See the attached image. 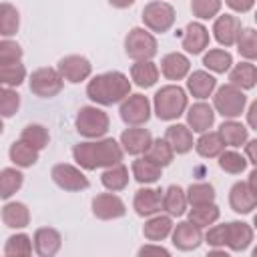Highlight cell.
<instances>
[{
    "label": "cell",
    "instance_id": "cell-1",
    "mask_svg": "<svg viewBox=\"0 0 257 257\" xmlns=\"http://www.w3.org/2000/svg\"><path fill=\"white\" fill-rule=\"evenodd\" d=\"M122 155H124L122 145L110 137L100 139V141H84V143L74 145V149H72L74 161L84 171L114 167L122 161Z\"/></svg>",
    "mask_w": 257,
    "mask_h": 257
},
{
    "label": "cell",
    "instance_id": "cell-2",
    "mask_svg": "<svg viewBox=\"0 0 257 257\" xmlns=\"http://www.w3.org/2000/svg\"><path fill=\"white\" fill-rule=\"evenodd\" d=\"M128 94H131V80L120 70H108V72L96 74L86 84V96L100 106L122 102Z\"/></svg>",
    "mask_w": 257,
    "mask_h": 257
},
{
    "label": "cell",
    "instance_id": "cell-3",
    "mask_svg": "<svg viewBox=\"0 0 257 257\" xmlns=\"http://www.w3.org/2000/svg\"><path fill=\"white\" fill-rule=\"evenodd\" d=\"M187 104H189L187 92L179 84L161 86L155 92V98H153L155 114L161 120H175V118H179L187 110Z\"/></svg>",
    "mask_w": 257,
    "mask_h": 257
},
{
    "label": "cell",
    "instance_id": "cell-4",
    "mask_svg": "<svg viewBox=\"0 0 257 257\" xmlns=\"http://www.w3.org/2000/svg\"><path fill=\"white\" fill-rule=\"evenodd\" d=\"M247 106V96L245 92L235 86V84H223L217 88L213 96V108L223 116V118H237Z\"/></svg>",
    "mask_w": 257,
    "mask_h": 257
},
{
    "label": "cell",
    "instance_id": "cell-5",
    "mask_svg": "<svg viewBox=\"0 0 257 257\" xmlns=\"http://www.w3.org/2000/svg\"><path fill=\"white\" fill-rule=\"evenodd\" d=\"M74 124H76V131L82 137H86V139H100V137L106 135V131L110 126V118L98 106H80Z\"/></svg>",
    "mask_w": 257,
    "mask_h": 257
},
{
    "label": "cell",
    "instance_id": "cell-6",
    "mask_svg": "<svg viewBox=\"0 0 257 257\" xmlns=\"http://www.w3.org/2000/svg\"><path fill=\"white\" fill-rule=\"evenodd\" d=\"M159 50L157 38L147 28H131L124 38V52L133 60H151Z\"/></svg>",
    "mask_w": 257,
    "mask_h": 257
},
{
    "label": "cell",
    "instance_id": "cell-7",
    "mask_svg": "<svg viewBox=\"0 0 257 257\" xmlns=\"http://www.w3.org/2000/svg\"><path fill=\"white\" fill-rule=\"evenodd\" d=\"M28 86H30V92L40 96V98H52L56 96L62 86H64V78L62 74L58 72V68H50V66H42V68H36L32 74H30V80H28Z\"/></svg>",
    "mask_w": 257,
    "mask_h": 257
},
{
    "label": "cell",
    "instance_id": "cell-8",
    "mask_svg": "<svg viewBox=\"0 0 257 257\" xmlns=\"http://www.w3.org/2000/svg\"><path fill=\"white\" fill-rule=\"evenodd\" d=\"M141 18H143V24L151 32H161L163 34L175 24V8L169 2L153 0V2L145 4Z\"/></svg>",
    "mask_w": 257,
    "mask_h": 257
},
{
    "label": "cell",
    "instance_id": "cell-9",
    "mask_svg": "<svg viewBox=\"0 0 257 257\" xmlns=\"http://www.w3.org/2000/svg\"><path fill=\"white\" fill-rule=\"evenodd\" d=\"M120 118L128 124V126H141L151 118V102L145 94H128L122 102H120Z\"/></svg>",
    "mask_w": 257,
    "mask_h": 257
},
{
    "label": "cell",
    "instance_id": "cell-10",
    "mask_svg": "<svg viewBox=\"0 0 257 257\" xmlns=\"http://www.w3.org/2000/svg\"><path fill=\"white\" fill-rule=\"evenodd\" d=\"M50 177L64 191H84V189H88V179L84 177V173L80 169H76L74 165H68V163L54 165L52 171H50Z\"/></svg>",
    "mask_w": 257,
    "mask_h": 257
},
{
    "label": "cell",
    "instance_id": "cell-11",
    "mask_svg": "<svg viewBox=\"0 0 257 257\" xmlns=\"http://www.w3.org/2000/svg\"><path fill=\"white\" fill-rule=\"evenodd\" d=\"M58 72L62 74L64 80L76 84V82H82L90 76L92 72V64L86 56H80V54H68L64 58L58 60Z\"/></svg>",
    "mask_w": 257,
    "mask_h": 257
},
{
    "label": "cell",
    "instance_id": "cell-12",
    "mask_svg": "<svg viewBox=\"0 0 257 257\" xmlns=\"http://www.w3.org/2000/svg\"><path fill=\"white\" fill-rule=\"evenodd\" d=\"M126 213V205L118 195L112 193H100L92 199V215L96 219L102 221H110V219H118L124 217Z\"/></svg>",
    "mask_w": 257,
    "mask_h": 257
},
{
    "label": "cell",
    "instance_id": "cell-13",
    "mask_svg": "<svg viewBox=\"0 0 257 257\" xmlns=\"http://www.w3.org/2000/svg\"><path fill=\"white\" fill-rule=\"evenodd\" d=\"M173 245L181 251H193L203 243V231L199 225H195L193 221H181L173 227Z\"/></svg>",
    "mask_w": 257,
    "mask_h": 257
},
{
    "label": "cell",
    "instance_id": "cell-14",
    "mask_svg": "<svg viewBox=\"0 0 257 257\" xmlns=\"http://www.w3.org/2000/svg\"><path fill=\"white\" fill-rule=\"evenodd\" d=\"M241 20L233 14H223V16H217L215 22H213V36L215 40L221 44V46H233L237 44V38L241 34Z\"/></svg>",
    "mask_w": 257,
    "mask_h": 257
},
{
    "label": "cell",
    "instance_id": "cell-15",
    "mask_svg": "<svg viewBox=\"0 0 257 257\" xmlns=\"http://www.w3.org/2000/svg\"><path fill=\"white\" fill-rule=\"evenodd\" d=\"M163 193L161 189H153V187H143L135 193V201L133 207L137 211L139 217H153L163 209Z\"/></svg>",
    "mask_w": 257,
    "mask_h": 257
},
{
    "label": "cell",
    "instance_id": "cell-16",
    "mask_svg": "<svg viewBox=\"0 0 257 257\" xmlns=\"http://www.w3.org/2000/svg\"><path fill=\"white\" fill-rule=\"evenodd\" d=\"M229 205L235 213L239 215H247L251 213L253 209H257V195L251 191L249 183H243V181H237L231 191H229Z\"/></svg>",
    "mask_w": 257,
    "mask_h": 257
},
{
    "label": "cell",
    "instance_id": "cell-17",
    "mask_svg": "<svg viewBox=\"0 0 257 257\" xmlns=\"http://www.w3.org/2000/svg\"><path fill=\"white\" fill-rule=\"evenodd\" d=\"M34 251L40 257H54L62 247V235L52 227H40L34 231Z\"/></svg>",
    "mask_w": 257,
    "mask_h": 257
},
{
    "label": "cell",
    "instance_id": "cell-18",
    "mask_svg": "<svg viewBox=\"0 0 257 257\" xmlns=\"http://www.w3.org/2000/svg\"><path fill=\"white\" fill-rule=\"evenodd\" d=\"M187 124L193 133H207L215 124V108L207 102H195L187 108Z\"/></svg>",
    "mask_w": 257,
    "mask_h": 257
},
{
    "label": "cell",
    "instance_id": "cell-19",
    "mask_svg": "<svg viewBox=\"0 0 257 257\" xmlns=\"http://www.w3.org/2000/svg\"><path fill=\"white\" fill-rule=\"evenodd\" d=\"M153 143V137L147 128H141V126H131V128H124L122 135H120V145L124 149V153L128 155H143L147 153V149L151 147Z\"/></svg>",
    "mask_w": 257,
    "mask_h": 257
},
{
    "label": "cell",
    "instance_id": "cell-20",
    "mask_svg": "<svg viewBox=\"0 0 257 257\" xmlns=\"http://www.w3.org/2000/svg\"><path fill=\"white\" fill-rule=\"evenodd\" d=\"M209 40H211L209 30L201 22H189L187 28H185V34H183L181 44H183L185 52H189V54H201L209 46Z\"/></svg>",
    "mask_w": 257,
    "mask_h": 257
},
{
    "label": "cell",
    "instance_id": "cell-21",
    "mask_svg": "<svg viewBox=\"0 0 257 257\" xmlns=\"http://www.w3.org/2000/svg\"><path fill=\"white\" fill-rule=\"evenodd\" d=\"M191 70V60L183 52H169L161 58V72L169 80H183Z\"/></svg>",
    "mask_w": 257,
    "mask_h": 257
},
{
    "label": "cell",
    "instance_id": "cell-22",
    "mask_svg": "<svg viewBox=\"0 0 257 257\" xmlns=\"http://www.w3.org/2000/svg\"><path fill=\"white\" fill-rule=\"evenodd\" d=\"M215 88H217V78L207 70H195L187 78V90L199 100L209 98L215 92Z\"/></svg>",
    "mask_w": 257,
    "mask_h": 257
},
{
    "label": "cell",
    "instance_id": "cell-23",
    "mask_svg": "<svg viewBox=\"0 0 257 257\" xmlns=\"http://www.w3.org/2000/svg\"><path fill=\"white\" fill-rule=\"evenodd\" d=\"M253 241V227L243 221L227 223V247L231 251H245Z\"/></svg>",
    "mask_w": 257,
    "mask_h": 257
},
{
    "label": "cell",
    "instance_id": "cell-24",
    "mask_svg": "<svg viewBox=\"0 0 257 257\" xmlns=\"http://www.w3.org/2000/svg\"><path fill=\"white\" fill-rule=\"evenodd\" d=\"M173 219L171 215H153L149 217V221L143 225V235L147 241L151 243H157V241H163L167 239L171 233H173Z\"/></svg>",
    "mask_w": 257,
    "mask_h": 257
},
{
    "label": "cell",
    "instance_id": "cell-25",
    "mask_svg": "<svg viewBox=\"0 0 257 257\" xmlns=\"http://www.w3.org/2000/svg\"><path fill=\"white\" fill-rule=\"evenodd\" d=\"M165 139L169 141V145L173 147V151L177 155H185L193 149V131L189 128V124H171L165 131Z\"/></svg>",
    "mask_w": 257,
    "mask_h": 257
},
{
    "label": "cell",
    "instance_id": "cell-26",
    "mask_svg": "<svg viewBox=\"0 0 257 257\" xmlns=\"http://www.w3.org/2000/svg\"><path fill=\"white\" fill-rule=\"evenodd\" d=\"M2 221L10 229H24L30 223V211L20 201H8L2 207Z\"/></svg>",
    "mask_w": 257,
    "mask_h": 257
},
{
    "label": "cell",
    "instance_id": "cell-27",
    "mask_svg": "<svg viewBox=\"0 0 257 257\" xmlns=\"http://www.w3.org/2000/svg\"><path fill=\"white\" fill-rule=\"evenodd\" d=\"M187 191H183L179 185H171L167 187V191L163 193V211H167V215L171 217H181L187 211Z\"/></svg>",
    "mask_w": 257,
    "mask_h": 257
},
{
    "label": "cell",
    "instance_id": "cell-28",
    "mask_svg": "<svg viewBox=\"0 0 257 257\" xmlns=\"http://www.w3.org/2000/svg\"><path fill=\"white\" fill-rule=\"evenodd\" d=\"M225 141L221 139L219 131H207V133H201V137L197 139L195 143V151L203 157V159H213V157H219L223 151H225Z\"/></svg>",
    "mask_w": 257,
    "mask_h": 257
},
{
    "label": "cell",
    "instance_id": "cell-29",
    "mask_svg": "<svg viewBox=\"0 0 257 257\" xmlns=\"http://www.w3.org/2000/svg\"><path fill=\"white\" fill-rule=\"evenodd\" d=\"M131 78L137 86L149 88L159 80V66L153 60H135L131 66Z\"/></svg>",
    "mask_w": 257,
    "mask_h": 257
},
{
    "label": "cell",
    "instance_id": "cell-30",
    "mask_svg": "<svg viewBox=\"0 0 257 257\" xmlns=\"http://www.w3.org/2000/svg\"><path fill=\"white\" fill-rule=\"evenodd\" d=\"M229 82L239 86L241 90H249L257 84V66L251 64L249 60H243L239 64H235L229 72Z\"/></svg>",
    "mask_w": 257,
    "mask_h": 257
},
{
    "label": "cell",
    "instance_id": "cell-31",
    "mask_svg": "<svg viewBox=\"0 0 257 257\" xmlns=\"http://www.w3.org/2000/svg\"><path fill=\"white\" fill-rule=\"evenodd\" d=\"M219 135H221V139L225 141L227 147L237 149V147H241V145L247 143L249 131H247V126L241 124L239 120H235V118H227V120L219 126Z\"/></svg>",
    "mask_w": 257,
    "mask_h": 257
},
{
    "label": "cell",
    "instance_id": "cell-32",
    "mask_svg": "<svg viewBox=\"0 0 257 257\" xmlns=\"http://www.w3.org/2000/svg\"><path fill=\"white\" fill-rule=\"evenodd\" d=\"M133 177L135 181H139L141 185H151V183H157L161 179V171L163 167H159L157 163H153L151 159L147 157H141L137 161H133Z\"/></svg>",
    "mask_w": 257,
    "mask_h": 257
},
{
    "label": "cell",
    "instance_id": "cell-33",
    "mask_svg": "<svg viewBox=\"0 0 257 257\" xmlns=\"http://www.w3.org/2000/svg\"><path fill=\"white\" fill-rule=\"evenodd\" d=\"M8 155H10V161H12L16 167H20V169L32 167V165L38 161V149H34L32 145L24 143L22 139H20V141H14V143L10 145Z\"/></svg>",
    "mask_w": 257,
    "mask_h": 257
},
{
    "label": "cell",
    "instance_id": "cell-34",
    "mask_svg": "<svg viewBox=\"0 0 257 257\" xmlns=\"http://www.w3.org/2000/svg\"><path fill=\"white\" fill-rule=\"evenodd\" d=\"M100 183L104 185V189L116 193V191H122L126 185H128V169L118 163L114 167H108L104 169V173L100 175Z\"/></svg>",
    "mask_w": 257,
    "mask_h": 257
},
{
    "label": "cell",
    "instance_id": "cell-35",
    "mask_svg": "<svg viewBox=\"0 0 257 257\" xmlns=\"http://www.w3.org/2000/svg\"><path fill=\"white\" fill-rule=\"evenodd\" d=\"M231 64H233V56H231V52H227L223 48H211L203 56V66L217 74L231 70Z\"/></svg>",
    "mask_w": 257,
    "mask_h": 257
},
{
    "label": "cell",
    "instance_id": "cell-36",
    "mask_svg": "<svg viewBox=\"0 0 257 257\" xmlns=\"http://www.w3.org/2000/svg\"><path fill=\"white\" fill-rule=\"evenodd\" d=\"M24 183V175L16 167H6L0 173V197L8 201Z\"/></svg>",
    "mask_w": 257,
    "mask_h": 257
},
{
    "label": "cell",
    "instance_id": "cell-37",
    "mask_svg": "<svg viewBox=\"0 0 257 257\" xmlns=\"http://www.w3.org/2000/svg\"><path fill=\"white\" fill-rule=\"evenodd\" d=\"M20 28V14L10 2H2L0 6V34L4 38H10Z\"/></svg>",
    "mask_w": 257,
    "mask_h": 257
},
{
    "label": "cell",
    "instance_id": "cell-38",
    "mask_svg": "<svg viewBox=\"0 0 257 257\" xmlns=\"http://www.w3.org/2000/svg\"><path fill=\"white\" fill-rule=\"evenodd\" d=\"M145 157L151 159L153 163H157L159 167H167V165H171V161L175 157V151H173V147L169 145L167 139H153Z\"/></svg>",
    "mask_w": 257,
    "mask_h": 257
},
{
    "label": "cell",
    "instance_id": "cell-39",
    "mask_svg": "<svg viewBox=\"0 0 257 257\" xmlns=\"http://www.w3.org/2000/svg\"><path fill=\"white\" fill-rule=\"evenodd\" d=\"M20 139L28 145H32L34 149L42 151L48 147V141H50V135H48V128L44 124H38V122H32V124H26L20 133Z\"/></svg>",
    "mask_w": 257,
    "mask_h": 257
},
{
    "label": "cell",
    "instance_id": "cell-40",
    "mask_svg": "<svg viewBox=\"0 0 257 257\" xmlns=\"http://www.w3.org/2000/svg\"><path fill=\"white\" fill-rule=\"evenodd\" d=\"M32 245H34V241L26 233L10 235L4 245V255L6 257H26L32 253Z\"/></svg>",
    "mask_w": 257,
    "mask_h": 257
},
{
    "label": "cell",
    "instance_id": "cell-41",
    "mask_svg": "<svg viewBox=\"0 0 257 257\" xmlns=\"http://www.w3.org/2000/svg\"><path fill=\"white\" fill-rule=\"evenodd\" d=\"M187 201L191 207L209 205L215 201V187L211 183H193L187 189Z\"/></svg>",
    "mask_w": 257,
    "mask_h": 257
},
{
    "label": "cell",
    "instance_id": "cell-42",
    "mask_svg": "<svg viewBox=\"0 0 257 257\" xmlns=\"http://www.w3.org/2000/svg\"><path fill=\"white\" fill-rule=\"evenodd\" d=\"M221 211L215 203H209V205H199V207H193L189 211V221H193L195 225H199L201 229L203 227H209L213 225L217 219H219Z\"/></svg>",
    "mask_w": 257,
    "mask_h": 257
},
{
    "label": "cell",
    "instance_id": "cell-43",
    "mask_svg": "<svg viewBox=\"0 0 257 257\" xmlns=\"http://www.w3.org/2000/svg\"><path fill=\"white\" fill-rule=\"evenodd\" d=\"M237 52L245 60H257V30L255 28H241L237 38Z\"/></svg>",
    "mask_w": 257,
    "mask_h": 257
},
{
    "label": "cell",
    "instance_id": "cell-44",
    "mask_svg": "<svg viewBox=\"0 0 257 257\" xmlns=\"http://www.w3.org/2000/svg\"><path fill=\"white\" fill-rule=\"evenodd\" d=\"M247 157H243L237 151H223L219 155V167L229 175H241L247 169Z\"/></svg>",
    "mask_w": 257,
    "mask_h": 257
},
{
    "label": "cell",
    "instance_id": "cell-45",
    "mask_svg": "<svg viewBox=\"0 0 257 257\" xmlns=\"http://www.w3.org/2000/svg\"><path fill=\"white\" fill-rule=\"evenodd\" d=\"M0 78L4 86H20L26 80V66L18 60V62H10V64H0Z\"/></svg>",
    "mask_w": 257,
    "mask_h": 257
},
{
    "label": "cell",
    "instance_id": "cell-46",
    "mask_svg": "<svg viewBox=\"0 0 257 257\" xmlns=\"http://www.w3.org/2000/svg\"><path fill=\"white\" fill-rule=\"evenodd\" d=\"M221 4L223 0H191V12L199 20H209L219 14Z\"/></svg>",
    "mask_w": 257,
    "mask_h": 257
},
{
    "label": "cell",
    "instance_id": "cell-47",
    "mask_svg": "<svg viewBox=\"0 0 257 257\" xmlns=\"http://www.w3.org/2000/svg\"><path fill=\"white\" fill-rule=\"evenodd\" d=\"M20 108V94L12 86H2L0 90V110L4 118H10Z\"/></svg>",
    "mask_w": 257,
    "mask_h": 257
},
{
    "label": "cell",
    "instance_id": "cell-48",
    "mask_svg": "<svg viewBox=\"0 0 257 257\" xmlns=\"http://www.w3.org/2000/svg\"><path fill=\"white\" fill-rule=\"evenodd\" d=\"M22 58V46L10 38H2L0 42V64L18 62Z\"/></svg>",
    "mask_w": 257,
    "mask_h": 257
},
{
    "label": "cell",
    "instance_id": "cell-49",
    "mask_svg": "<svg viewBox=\"0 0 257 257\" xmlns=\"http://www.w3.org/2000/svg\"><path fill=\"white\" fill-rule=\"evenodd\" d=\"M205 241L209 243V247H225V245H227V223H223V225H213V227L207 231Z\"/></svg>",
    "mask_w": 257,
    "mask_h": 257
},
{
    "label": "cell",
    "instance_id": "cell-50",
    "mask_svg": "<svg viewBox=\"0 0 257 257\" xmlns=\"http://www.w3.org/2000/svg\"><path fill=\"white\" fill-rule=\"evenodd\" d=\"M255 2H257V0H225V4H227L231 10L239 12V14L249 12V10L255 6Z\"/></svg>",
    "mask_w": 257,
    "mask_h": 257
},
{
    "label": "cell",
    "instance_id": "cell-51",
    "mask_svg": "<svg viewBox=\"0 0 257 257\" xmlns=\"http://www.w3.org/2000/svg\"><path fill=\"white\" fill-rule=\"evenodd\" d=\"M139 255L143 257V255H163V257H169L171 253H169V249H165V247H161V245H143L141 249H139Z\"/></svg>",
    "mask_w": 257,
    "mask_h": 257
},
{
    "label": "cell",
    "instance_id": "cell-52",
    "mask_svg": "<svg viewBox=\"0 0 257 257\" xmlns=\"http://www.w3.org/2000/svg\"><path fill=\"white\" fill-rule=\"evenodd\" d=\"M245 157H247L249 163H253L257 167V139L245 143Z\"/></svg>",
    "mask_w": 257,
    "mask_h": 257
},
{
    "label": "cell",
    "instance_id": "cell-53",
    "mask_svg": "<svg viewBox=\"0 0 257 257\" xmlns=\"http://www.w3.org/2000/svg\"><path fill=\"white\" fill-rule=\"evenodd\" d=\"M247 124H249L253 131H257V98L251 102V106H249V110H247Z\"/></svg>",
    "mask_w": 257,
    "mask_h": 257
},
{
    "label": "cell",
    "instance_id": "cell-54",
    "mask_svg": "<svg viewBox=\"0 0 257 257\" xmlns=\"http://www.w3.org/2000/svg\"><path fill=\"white\" fill-rule=\"evenodd\" d=\"M247 183H249V187H251V191L257 195V167L249 173V179H247Z\"/></svg>",
    "mask_w": 257,
    "mask_h": 257
},
{
    "label": "cell",
    "instance_id": "cell-55",
    "mask_svg": "<svg viewBox=\"0 0 257 257\" xmlns=\"http://www.w3.org/2000/svg\"><path fill=\"white\" fill-rule=\"evenodd\" d=\"M108 4L114 8H128L135 4V0H108Z\"/></svg>",
    "mask_w": 257,
    "mask_h": 257
},
{
    "label": "cell",
    "instance_id": "cell-56",
    "mask_svg": "<svg viewBox=\"0 0 257 257\" xmlns=\"http://www.w3.org/2000/svg\"><path fill=\"white\" fill-rule=\"evenodd\" d=\"M253 227L257 229V213H255V217H253Z\"/></svg>",
    "mask_w": 257,
    "mask_h": 257
},
{
    "label": "cell",
    "instance_id": "cell-57",
    "mask_svg": "<svg viewBox=\"0 0 257 257\" xmlns=\"http://www.w3.org/2000/svg\"><path fill=\"white\" fill-rule=\"evenodd\" d=\"M251 255H253V257H257V247H255V249L251 251Z\"/></svg>",
    "mask_w": 257,
    "mask_h": 257
},
{
    "label": "cell",
    "instance_id": "cell-58",
    "mask_svg": "<svg viewBox=\"0 0 257 257\" xmlns=\"http://www.w3.org/2000/svg\"><path fill=\"white\" fill-rule=\"evenodd\" d=\"M255 22H257V12H255Z\"/></svg>",
    "mask_w": 257,
    "mask_h": 257
}]
</instances>
